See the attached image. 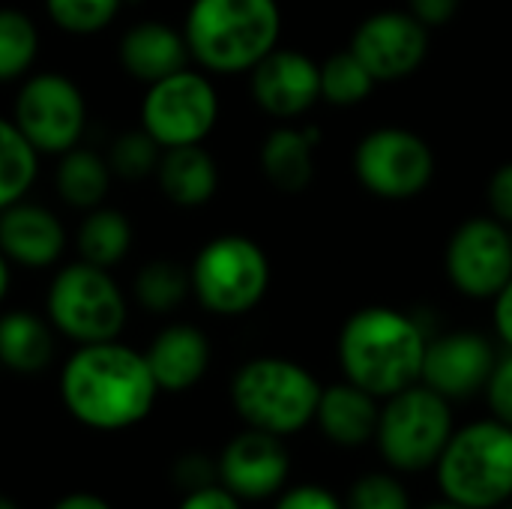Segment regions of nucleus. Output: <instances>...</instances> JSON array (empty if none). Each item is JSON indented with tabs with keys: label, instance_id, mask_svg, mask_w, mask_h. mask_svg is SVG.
<instances>
[{
	"label": "nucleus",
	"instance_id": "nucleus-43",
	"mask_svg": "<svg viewBox=\"0 0 512 509\" xmlns=\"http://www.w3.org/2000/svg\"><path fill=\"white\" fill-rule=\"evenodd\" d=\"M498 509H512V501H507V504H501V507Z\"/></svg>",
	"mask_w": 512,
	"mask_h": 509
},
{
	"label": "nucleus",
	"instance_id": "nucleus-10",
	"mask_svg": "<svg viewBox=\"0 0 512 509\" xmlns=\"http://www.w3.org/2000/svg\"><path fill=\"white\" fill-rule=\"evenodd\" d=\"M219 117L216 87L189 69H180L156 84H150L141 120L144 132L159 147H183L201 144Z\"/></svg>",
	"mask_w": 512,
	"mask_h": 509
},
{
	"label": "nucleus",
	"instance_id": "nucleus-39",
	"mask_svg": "<svg viewBox=\"0 0 512 509\" xmlns=\"http://www.w3.org/2000/svg\"><path fill=\"white\" fill-rule=\"evenodd\" d=\"M54 509H111L99 495H87V492H78V495H66Z\"/></svg>",
	"mask_w": 512,
	"mask_h": 509
},
{
	"label": "nucleus",
	"instance_id": "nucleus-6",
	"mask_svg": "<svg viewBox=\"0 0 512 509\" xmlns=\"http://www.w3.org/2000/svg\"><path fill=\"white\" fill-rule=\"evenodd\" d=\"M237 414L261 432L294 435L315 420L321 384L294 360L258 357L249 360L231 387Z\"/></svg>",
	"mask_w": 512,
	"mask_h": 509
},
{
	"label": "nucleus",
	"instance_id": "nucleus-34",
	"mask_svg": "<svg viewBox=\"0 0 512 509\" xmlns=\"http://www.w3.org/2000/svg\"><path fill=\"white\" fill-rule=\"evenodd\" d=\"M276 509H345V504L324 486H297L279 498Z\"/></svg>",
	"mask_w": 512,
	"mask_h": 509
},
{
	"label": "nucleus",
	"instance_id": "nucleus-42",
	"mask_svg": "<svg viewBox=\"0 0 512 509\" xmlns=\"http://www.w3.org/2000/svg\"><path fill=\"white\" fill-rule=\"evenodd\" d=\"M0 509H15V504H12L9 498H3V495H0Z\"/></svg>",
	"mask_w": 512,
	"mask_h": 509
},
{
	"label": "nucleus",
	"instance_id": "nucleus-9",
	"mask_svg": "<svg viewBox=\"0 0 512 509\" xmlns=\"http://www.w3.org/2000/svg\"><path fill=\"white\" fill-rule=\"evenodd\" d=\"M354 171L372 195L384 201H408L432 183L435 153L417 132L381 126L357 144Z\"/></svg>",
	"mask_w": 512,
	"mask_h": 509
},
{
	"label": "nucleus",
	"instance_id": "nucleus-17",
	"mask_svg": "<svg viewBox=\"0 0 512 509\" xmlns=\"http://www.w3.org/2000/svg\"><path fill=\"white\" fill-rule=\"evenodd\" d=\"M66 243L57 216L36 204H9L0 216V252L24 267H48Z\"/></svg>",
	"mask_w": 512,
	"mask_h": 509
},
{
	"label": "nucleus",
	"instance_id": "nucleus-23",
	"mask_svg": "<svg viewBox=\"0 0 512 509\" xmlns=\"http://www.w3.org/2000/svg\"><path fill=\"white\" fill-rule=\"evenodd\" d=\"M0 360L15 372H39L51 360V333L30 312H9L0 321Z\"/></svg>",
	"mask_w": 512,
	"mask_h": 509
},
{
	"label": "nucleus",
	"instance_id": "nucleus-29",
	"mask_svg": "<svg viewBox=\"0 0 512 509\" xmlns=\"http://www.w3.org/2000/svg\"><path fill=\"white\" fill-rule=\"evenodd\" d=\"M186 288H189V273L177 261H150L135 279L138 300L153 312L174 309L186 297Z\"/></svg>",
	"mask_w": 512,
	"mask_h": 509
},
{
	"label": "nucleus",
	"instance_id": "nucleus-8",
	"mask_svg": "<svg viewBox=\"0 0 512 509\" xmlns=\"http://www.w3.org/2000/svg\"><path fill=\"white\" fill-rule=\"evenodd\" d=\"M48 315L54 327L84 345L111 342L126 324V303L105 267H63L48 291Z\"/></svg>",
	"mask_w": 512,
	"mask_h": 509
},
{
	"label": "nucleus",
	"instance_id": "nucleus-18",
	"mask_svg": "<svg viewBox=\"0 0 512 509\" xmlns=\"http://www.w3.org/2000/svg\"><path fill=\"white\" fill-rule=\"evenodd\" d=\"M378 417H381L378 399L351 381L321 390L318 411H315V423L321 426V432L336 447L345 450H357L375 441Z\"/></svg>",
	"mask_w": 512,
	"mask_h": 509
},
{
	"label": "nucleus",
	"instance_id": "nucleus-2",
	"mask_svg": "<svg viewBox=\"0 0 512 509\" xmlns=\"http://www.w3.org/2000/svg\"><path fill=\"white\" fill-rule=\"evenodd\" d=\"M423 327L390 306H369L354 312L339 333V363L351 384L375 399H387L423 375L426 357Z\"/></svg>",
	"mask_w": 512,
	"mask_h": 509
},
{
	"label": "nucleus",
	"instance_id": "nucleus-21",
	"mask_svg": "<svg viewBox=\"0 0 512 509\" xmlns=\"http://www.w3.org/2000/svg\"><path fill=\"white\" fill-rule=\"evenodd\" d=\"M315 144H318V129H294V126L273 129L261 144L264 177L279 192H303L315 174Z\"/></svg>",
	"mask_w": 512,
	"mask_h": 509
},
{
	"label": "nucleus",
	"instance_id": "nucleus-16",
	"mask_svg": "<svg viewBox=\"0 0 512 509\" xmlns=\"http://www.w3.org/2000/svg\"><path fill=\"white\" fill-rule=\"evenodd\" d=\"M288 471H291V459L279 435H270L261 429H249L237 435L225 447L222 462H219L225 489L243 501H264L282 492Z\"/></svg>",
	"mask_w": 512,
	"mask_h": 509
},
{
	"label": "nucleus",
	"instance_id": "nucleus-24",
	"mask_svg": "<svg viewBox=\"0 0 512 509\" xmlns=\"http://www.w3.org/2000/svg\"><path fill=\"white\" fill-rule=\"evenodd\" d=\"M111 183V165L99 159L90 150H66L60 171H57V189L72 207H96Z\"/></svg>",
	"mask_w": 512,
	"mask_h": 509
},
{
	"label": "nucleus",
	"instance_id": "nucleus-30",
	"mask_svg": "<svg viewBox=\"0 0 512 509\" xmlns=\"http://www.w3.org/2000/svg\"><path fill=\"white\" fill-rule=\"evenodd\" d=\"M123 0H45L51 21L66 33H96L108 27Z\"/></svg>",
	"mask_w": 512,
	"mask_h": 509
},
{
	"label": "nucleus",
	"instance_id": "nucleus-26",
	"mask_svg": "<svg viewBox=\"0 0 512 509\" xmlns=\"http://www.w3.org/2000/svg\"><path fill=\"white\" fill-rule=\"evenodd\" d=\"M36 177V147L21 135L15 120L0 117V210L21 201Z\"/></svg>",
	"mask_w": 512,
	"mask_h": 509
},
{
	"label": "nucleus",
	"instance_id": "nucleus-7",
	"mask_svg": "<svg viewBox=\"0 0 512 509\" xmlns=\"http://www.w3.org/2000/svg\"><path fill=\"white\" fill-rule=\"evenodd\" d=\"M270 285L264 249L240 234L210 240L192 264V288L216 315H243L261 303Z\"/></svg>",
	"mask_w": 512,
	"mask_h": 509
},
{
	"label": "nucleus",
	"instance_id": "nucleus-41",
	"mask_svg": "<svg viewBox=\"0 0 512 509\" xmlns=\"http://www.w3.org/2000/svg\"><path fill=\"white\" fill-rule=\"evenodd\" d=\"M423 509H468V507H462V504H456V501H447V498H441V501H435V504H426Z\"/></svg>",
	"mask_w": 512,
	"mask_h": 509
},
{
	"label": "nucleus",
	"instance_id": "nucleus-40",
	"mask_svg": "<svg viewBox=\"0 0 512 509\" xmlns=\"http://www.w3.org/2000/svg\"><path fill=\"white\" fill-rule=\"evenodd\" d=\"M6 288H9V267H6V258H3V252H0V300H3V294H6Z\"/></svg>",
	"mask_w": 512,
	"mask_h": 509
},
{
	"label": "nucleus",
	"instance_id": "nucleus-31",
	"mask_svg": "<svg viewBox=\"0 0 512 509\" xmlns=\"http://www.w3.org/2000/svg\"><path fill=\"white\" fill-rule=\"evenodd\" d=\"M345 509H414L408 489L396 474L387 471H372L354 480Z\"/></svg>",
	"mask_w": 512,
	"mask_h": 509
},
{
	"label": "nucleus",
	"instance_id": "nucleus-14",
	"mask_svg": "<svg viewBox=\"0 0 512 509\" xmlns=\"http://www.w3.org/2000/svg\"><path fill=\"white\" fill-rule=\"evenodd\" d=\"M495 360L498 354L483 333L453 330L438 339H429L420 381L447 402H462L486 390Z\"/></svg>",
	"mask_w": 512,
	"mask_h": 509
},
{
	"label": "nucleus",
	"instance_id": "nucleus-33",
	"mask_svg": "<svg viewBox=\"0 0 512 509\" xmlns=\"http://www.w3.org/2000/svg\"><path fill=\"white\" fill-rule=\"evenodd\" d=\"M483 393L492 408V417L512 429V351L495 360V369H492Z\"/></svg>",
	"mask_w": 512,
	"mask_h": 509
},
{
	"label": "nucleus",
	"instance_id": "nucleus-1",
	"mask_svg": "<svg viewBox=\"0 0 512 509\" xmlns=\"http://www.w3.org/2000/svg\"><path fill=\"white\" fill-rule=\"evenodd\" d=\"M60 393L84 426L126 429L147 417L159 387L141 354L114 342H93L66 363Z\"/></svg>",
	"mask_w": 512,
	"mask_h": 509
},
{
	"label": "nucleus",
	"instance_id": "nucleus-3",
	"mask_svg": "<svg viewBox=\"0 0 512 509\" xmlns=\"http://www.w3.org/2000/svg\"><path fill=\"white\" fill-rule=\"evenodd\" d=\"M279 27L276 0H195L186 45L213 72H243L276 48Z\"/></svg>",
	"mask_w": 512,
	"mask_h": 509
},
{
	"label": "nucleus",
	"instance_id": "nucleus-36",
	"mask_svg": "<svg viewBox=\"0 0 512 509\" xmlns=\"http://www.w3.org/2000/svg\"><path fill=\"white\" fill-rule=\"evenodd\" d=\"M459 3L462 0H408V12L426 27H441L459 12Z\"/></svg>",
	"mask_w": 512,
	"mask_h": 509
},
{
	"label": "nucleus",
	"instance_id": "nucleus-25",
	"mask_svg": "<svg viewBox=\"0 0 512 509\" xmlns=\"http://www.w3.org/2000/svg\"><path fill=\"white\" fill-rule=\"evenodd\" d=\"M129 246H132V228L129 219L117 210H96L78 228V249L87 264L108 270L111 264L126 258Z\"/></svg>",
	"mask_w": 512,
	"mask_h": 509
},
{
	"label": "nucleus",
	"instance_id": "nucleus-12",
	"mask_svg": "<svg viewBox=\"0 0 512 509\" xmlns=\"http://www.w3.org/2000/svg\"><path fill=\"white\" fill-rule=\"evenodd\" d=\"M450 282L474 300H495L512 279V228L492 216H474L447 243Z\"/></svg>",
	"mask_w": 512,
	"mask_h": 509
},
{
	"label": "nucleus",
	"instance_id": "nucleus-15",
	"mask_svg": "<svg viewBox=\"0 0 512 509\" xmlns=\"http://www.w3.org/2000/svg\"><path fill=\"white\" fill-rule=\"evenodd\" d=\"M252 96L273 117H300L321 99V66L297 48H273L252 66Z\"/></svg>",
	"mask_w": 512,
	"mask_h": 509
},
{
	"label": "nucleus",
	"instance_id": "nucleus-37",
	"mask_svg": "<svg viewBox=\"0 0 512 509\" xmlns=\"http://www.w3.org/2000/svg\"><path fill=\"white\" fill-rule=\"evenodd\" d=\"M180 509H240V501H237L228 489L207 486V489L192 492V495L183 501V507Z\"/></svg>",
	"mask_w": 512,
	"mask_h": 509
},
{
	"label": "nucleus",
	"instance_id": "nucleus-28",
	"mask_svg": "<svg viewBox=\"0 0 512 509\" xmlns=\"http://www.w3.org/2000/svg\"><path fill=\"white\" fill-rule=\"evenodd\" d=\"M39 33L18 9H0V81H12L33 63Z\"/></svg>",
	"mask_w": 512,
	"mask_h": 509
},
{
	"label": "nucleus",
	"instance_id": "nucleus-32",
	"mask_svg": "<svg viewBox=\"0 0 512 509\" xmlns=\"http://www.w3.org/2000/svg\"><path fill=\"white\" fill-rule=\"evenodd\" d=\"M156 147L159 144L147 132L123 135L111 150V171H117L120 177H129V180L156 171V165H159V150Z\"/></svg>",
	"mask_w": 512,
	"mask_h": 509
},
{
	"label": "nucleus",
	"instance_id": "nucleus-22",
	"mask_svg": "<svg viewBox=\"0 0 512 509\" xmlns=\"http://www.w3.org/2000/svg\"><path fill=\"white\" fill-rule=\"evenodd\" d=\"M162 192L180 204V207H198L207 204L216 192L219 174L210 153L198 144L168 147V153L156 165Z\"/></svg>",
	"mask_w": 512,
	"mask_h": 509
},
{
	"label": "nucleus",
	"instance_id": "nucleus-4",
	"mask_svg": "<svg viewBox=\"0 0 512 509\" xmlns=\"http://www.w3.org/2000/svg\"><path fill=\"white\" fill-rule=\"evenodd\" d=\"M432 471L447 501L498 509L512 501V429L495 417L456 429Z\"/></svg>",
	"mask_w": 512,
	"mask_h": 509
},
{
	"label": "nucleus",
	"instance_id": "nucleus-5",
	"mask_svg": "<svg viewBox=\"0 0 512 509\" xmlns=\"http://www.w3.org/2000/svg\"><path fill=\"white\" fill-rule=\"evenodd\" d=\"M453 432L456 423L450 402L417 381L384 399L375 444L390 471L423 474L438 465Z\"/></svg>",
	"mask_w": 512,
	"mask_h": 509
},
{
	"label": "nucleus",
	"instance_id": "nucleus-13",
	"mask_svg": "<svg viewBox=\"0 0 512 509\" xmlns=\"http://www.w3.org/2000/svg\"><path fill=\"white\" fill-rule=\"evenodd\" d=\"M351 51L375 81H399L420 69L429 54V27L408 9L369 15L351 39Z\"/></svg>",
	"mask_w": 512,
	"mask_h": 509
},
{
	"label": "nucleus",
	"instance_id": "nucleus-38",
	"mask_svg": "<svg viewBox=\"0 0 512 509\" xmlns=\"http://www.w3.org/2000/svg\"><path fill=\"white\" fill-rule=\"evenodd\" d=\"M495 330L512 351V279L495 294Z\"/></svg>",
	"mask_w": 512,
	"mask_h": 509
},
{
	"label": "nucleus",
	"instance_id": "nucleus-19",
	"mask_svg": "<svg viewBox=\"0 0 512 509\" xmlns=\"http://www.w3.org/2000/svg\"><path fill=\"white\" fill-rule=\"evenodd\" d=\"M144 360H147L150 375L159 390L180 393V390H189L192 384H198L201 375L207 372L210 345L201 330H195L189 324H174L153 339Z\"/></svg>",
	"mask_w": 512,
	"mask_h": 509
},
{
	"label": "nucleus",
	"instance_id": "nucleus-11",
	"mask_svg": "<svg viewBox=\"0 0 512 509\" xmlns=\"http://www.w3.org/2000/svg\"><path fill=\"white\" fill-rule=\"evenodd\" d=\"M84 96L60 72H42L24 81L15 99V126L36 147V153H66L78 144L84 129Z\"/></svg>",
	"mask_w": 512,
	"mask_h": 509
},
{
	"label": "nucleus",
	"instance_id": "nucleus-35",
	"mask_svg": "<svg viewBox=\"0 0 512 509\" xmlns=\"http://www.w3.org/2000/svg\"><path fill=\"white\" fill-rule=\"evenodd\" d=\"M489 207L492 216L501 219L504 225L512 228V162L501 165L492 180H489Z\"/></svg>",
	"mask_w": 512,
	"mask_h": 509
},
{
	"label": "nucleus",
	"instance_id": "nucleus-20",
	"mask_svg": "<svg viewBox=\"0 0 512 509\" xmlns=\"http://www.w3.org/2000/svg\"><path fill=\"white\" fill-rule=\"evenodd\" d=\"M186 57H189L186 36H180L162 21H141L129 27L126 36L120 39L123 69L144 84H156L186 69Z\"/></svg>",
	"mask_w": 512,
	"mask_h": 509
},
{
	"label": "nucleus",
	"instance_id": "nucleus-27",
	"mask_svg": "<svg viewBox=\"0 0 512 509\" xmlns=\"http://www.w3.org/2000/svg\"><path fill=\"white\" fill-rule=\"evenodd\" d=\"M375 84L378 81L351 48L336 51L321 63V99H327L330 105H339V108L360 105L372 93Z\"/></svg>",
	"mask_w": 512,
	"mask_h": 509
}]
</instances>
